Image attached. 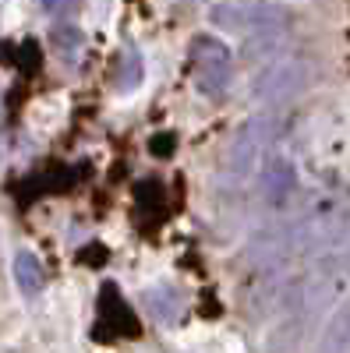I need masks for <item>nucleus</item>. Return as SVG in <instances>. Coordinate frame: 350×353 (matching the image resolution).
I'll return each mask as SVG.
<instances>
[{
    "mask_svg": "<svg viewBox=\"0 0 350 353\" xmlns=\"http://www.w3.org/2000/svg\"><path fill=\"white\" fill-rule=\"evenodd\" d=\"M191 57L198 64V88L209 99H220L230 85V46L216 36H198L191 43Z\"/></svg>",
    "mask_w": 350,
    "mask_h": 353,
    "instance_id": "obj_2",
    "label": "nucleus"
},
{
    "mask_svg": "<svg viewBox=\"0 0 350 353\" xmlns=\"http://www.w3.org/2000/svg\"><path fill=\"white\" fill-rule=\"evenodd\" d=\"M14 279L21 286V293H39L46 286V272H43V261L32 254V251H18L14 254Z\"/></svg>",
    "mask_w": 350,
    "mask_h": 353,
    "instance_id": "obj_8",
    "label": "nucleus"
},
{
    "mask_svg": "<svg viewBox=\"0 0 350 353\" xmlns=\"http://www.w3.org/2000/svg\"><path fill=\"white\" fill-rule=\"evenodd\" d=\"M347 350H350V301L329 318L315 353H347Z\"/></svg>",
    "mask_w": 350,
    "mask_h": 353,
    "instance_id": "obj_7",
    "label": "nucleus"
},
{
    "mask_svg": "<svg viewBox=\"0 0 350 353\" xmlns=\"http://www.w3.org/2000/svg\"><path fill=\"white\" fill-rule=\"evenodd\" d=\"M255 14H258V4H213L209 8L213 25L230 28V32H251Z\"/></svg>",
    "mask_w": 350,
    "mask_h": 353,
    "instance_id": "obj_6",
    "label": "nucleus"
},
{
    "mask_svg": "<svg viewBox=\"0 0 350 353\" xmlns=\"http://www.w3.org/2000/svg\"><path fill=\"white\" fill-rule=\"evenodd\" d=\"M138 74H142V64H138V57L131 53V57H128V68H124V85H135Z\"/></svg>",
    "mask_w": 350,
    "mask_h": 353,
    "instance_id": "obj_10",
    "label": "nucleus"
},
{
    "mask_svg": "<svg viewBox=\"0 0 350 353\" xmlns=\"http://www.w3.org/2000/svg\"><path fill=\"white\" fill-rule=\"evenodd\" d=\"M269 141V117H255V121H248L237 138L230 141V152H226V170L233 176H248L255 166H258V152L262 145Z\"/></svg>",
    "mask_w": 350,
    "mask_h": 353,
    "instance_id": "obj_3",
    "label": "nucleus"
},
{
    "mask_svg": "<svg viewBox=\"0 0 350 353\" xmlns=\"http://www.w3.org/2000/svg\"><path fill=\"white\" fill-rule=\"evenodd\" d=\"M283 43V21L280 25H262V28H251L248 39H244V61L255 64V61H266V57H273Z\"/></svg>",
    "mask_w": 350,
    "mask_h": 353,
    "instance_id": "obj_5",
    "label": "nucleus"
},
{
    "mask_svg": "<svg viewBox=\"0 0 350 353\" xmlns=\"http://www.w3.org/2000/svg\"><path fill=\"white\" fill-rule=\"evenodd\" d=\"M258 188H262V194H269V198H286L290 191L298 188V173H294V166H290L286 159H269L266 166L258 170Z\"/></svg>",
    "mask_w": 350,
    "mask_h": 353,
    "instance_id": "obj_4",
    "label": "nucleus"
},
{
    "mask_svg": "<svg viewBox=\"0 0 350 353\" xmlns=\"http://www.w3.org/2000/svg\"><path fill=\"white\" fill-rule=\"evenodd\" d=\"M53 43L61 46V53H64V57H75V53L81 50V32H78L75 25H68V21H64V25H57V28H53Z\"/></svg>",
    "mask_w": 350,
    "mask_h": 353,
    "instance_id": "obj_9",
    "label": "nucleus"
},
{
    "mask_svg": "<svg viewBox=\"0 0 350 353\" xmlns=\"http://www.w3.org/2000/svg\"><path fill=\"white\" fill-rule=\"evenodd\" d=\"M311 78H315V68L304 61V57H283V61H276L255 81V99L266 103V106L290 103L311 85Z\"/></svg>",
    "mask_w": 350,
    "mask_h": 353,
    "instance_id": "obj_1",
    "label": "nucleus"
}]
</instances>
